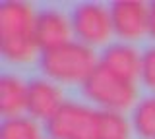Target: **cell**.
Returning a JSON list of instances; mask_svg holds the SVG:
<instances>
[{
	"mask_svg": "<svg viewBox=\"0 0 155 139\" xmlns=\"http://www.w3.org/2000/svg\"><path fill=\"white\" fill-rule=\"evenodd\" d=\"M132 126L142 139H155V99H143L132 114Z\"/></svg>",
	"mask_w": 155,
	"mask_h": 139,
	"instance_id": "obj_12",
	"label": "cell"
},
{
	"mask_svg": "<svg viewBox=\"0 0 155 139\" xmlns=\"http://www.w3.org/2000/svg\"><path fill=\"white\" fill-rule=\"evenodd\" d=\"M37 16L39 14L25 2L0 4V50L12 64H27L39 54L37 43Z\"/></svg>",
	"mask_w": 155,
	"mask_h": 139,
	"instance_id": "obj_1",
	"label": "cell"
},
{
	"mask_svg": "<svg viewBox=\"0 0 155 139\" xmlns=\"http://www.w3.org/2000/svg\"><path fill=\"white\" fill-rule=\"evenodd\" d=\"M114 35L124 41H140L149 33V6L138 0H118L110 6Z\"/></svg>",
	"mask_w": 155,
	"mask_h": 139,
	"instance_id": "obj_6",
	"label": "cell"
},
{
	"mask_svg": "<svg viewBox=\"0 0 155 139\" xmlns=\"http://www.w3.org/2000/svg\"><path fill=\"white\" fill-rule=\"evenodd\" d=\"M64 106L60 87L51 79H33L27 83V112L33 120L48 122Z\"/></svg>",
	"mask_w": 155,
	"mask_h": 139,
	"instance_id": "obj_8",
	"label": "cell"
},
{
	"mask_svg": "<svg viewBox=\"0 0 155 139\" xmlns=\"http://www.w3.org/2000/svg\"><path fill=\"white\" fill-rule=\"evenodd\" d=\"M149 35L155 37V2L149 4Z\"/></svg>",
	"mask_w": 155,
	"mask_h": 139,
	"instance_id": "obj_15",
	"label": "cell"
},
{
	"mask_svg": "<svg viewBox=\"0 0 155 139\" xmlns=\"http://www.w3.org/2000/svg\"><path fill=\"white\" fill-rule=\"evenodd\" d=\"M130 124L120 112L101 110L99 112V139H128Z\"/></svg>",
	"mask_w": 155,
	"mask_h": 139,
	"instance_id": "obj_11",
	"label": "cell"
},
{
	"mask_svg": "<svg viewBox=\"0 0 155 139\" xmlns=\"http://www.w3.org/2000/svg\"><path fill=\"white\" fill-rule=\"evenodd\" d=\"M99 64L105 66L109 71H113L114 75L132 81V83L142 75V56L138 54L134 46L124 45V43L107 46L101 54Z\"/></svg>",
	"mask_w": 155,
	"mask_h": 139,
	"instance_id": "obj_9",
	"label": "cell"
},
{
	"mask_svg": "<svg viewBox=\"0 0 155 139\" xmlns=\"http://www.w3.org/2000/svg\"><path fill=\"white\" fill-rule=\"evenodd\" d=\"M72 29L78 37V43L85 46H97L105 45L113 37V17H110V8L97 2H84L78 4L72 10Z\"/></svg>",
	"mask_w": 155,
	"mask_h": 139,
	"instance_id": "obj_5",
	"label": "cell"
},
{
	"mask_svg": "<svg viewBox=\"0 0 155 139\" xmlns=\"http://www.w3.org/2000/svg\"><path fill=\"white\" fill-rule=\"evenodd\" d=\"M41 71L54 83H85L99 66L95 52L81 43H68L54 50L41 52Z\"/></svg>",
	"mask_w": 155,
	"mask_h": 139,
	"instance_id": "obj_2",
	"label": "cell"
},
{
	"mask_svg": "<svg viewBox=\"0 0 155 139\" xmlns=\"http://www.w3.org/2000/svg\"><path fill=\"white\" fill-rule=\"evenodd\" d=\"M35 35H37V43H39L41 52L60 49V46L72 43L70 39L74 35L72 20L58 10H43L37 16Z\"/></svg>",
	"mask_w": 155,
	"mask_h": 139,
	"instance_id": "obj_7",
	"label": "cell"
},
{
	"mask_svg": "<svg viewBox=\"0 0 155 139\" xmlns=\"http://www.w3.org/2000/svg\"><path fill=\"white\" fill-rule=\"evenodd\" d=\"M47 133L52 139H99V112L76 103H64L48 122Z\"/></svg>",
	"mask_w": 155,
	"mask_h": 139,
	"instance_id": "obj_4",
	"label": "cell"
},
{
	"mask_svg": "<svg viewBox=\"0 0 155 139\" xmlns=\"http://www.w3.org/2000/svg\"><path fill=\"white\" fill-rule=\"evenodd\" d=\"M27 110V83L18 75H2L0 77V112L4 120L19 118Z\"/></svg>",
	"mask_w": 155,
	"mask_h": 139,
	"instance_id": "obj_10",
	"label": "cell"
},
{
	"mask_svg": "<svg viewBox=\"0 0 155 139\" xmlns=\"http://www.w3.org/2000/svg\"><path fill=\"white\" fill-rule=\"evenodd\" d=\"M0 139H41L39 126L33 118H10L2 122Z\"/></svg>",
	"mask_w": 155,
	"mask_h": 139,
	"instance_id": "obj_13",
	"label": "cell"
},
{
	"mask_svg": "<svg viewBox=\"0 0 155 139\" xmlns=\"http://www.w3.org/2000/svg\"><path fill=\"white\" fill-rule=\"evenodd\" d=\"M140 79L147 89L155 91V46L147 49L142 54V75Z\"/></svg>",
	"mask_w": 155,
	"mask_h": 139,
	"instance_id": "obj_14",
	"label": "cell"
},
{
	"mask_svg": "<svg viewBox=\"0 0 155 139\" xmlns=\"http://www.w3.org/2000/svg\"><path fill=\"white\" fill-rule=\"evenodd\" d=\"M81 91L89 100L103 106L105 110H113V112H122V110L130 108L138 95L132 81H126L114 75L101 64L85 79V83L81 85Z\"/></svg>",
	"mask_w": 155,
	"mask_h": 139,
	"instance_id": "obj_3",
	"label": "cell"
}]
</instances>
